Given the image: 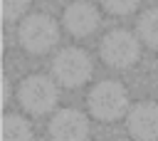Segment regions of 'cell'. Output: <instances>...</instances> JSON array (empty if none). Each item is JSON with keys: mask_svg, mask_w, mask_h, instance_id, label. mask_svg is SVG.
<instances>
[{"mask_svg": "<svg viewBox=\"0 0 158 141\" xmlns=\"http://www.w3.org/2000/svg\"><path fill=\"white\" fill-rule=\"evenodd\" d=\"M17 40L30 54H44L59 42V25L44 12H32L20 22Z\"/></svg>", "mask_w": 158, "mask_h": 141, "instance_id": "1", "label": "cell"}, {"mask_svg": "<svg viewBox=\"0 0 158 141\" xmlns=\"http://www.w3.org/2000/svg\"><path fill=\"white\" fill-rule=\"evenodd\" d=\"M86 104H89V111L99 121H116L128 109V92L121 82L104 79V82L91 87V92L86 96Z\"/></svg>", "mask_w": 158, "mask_h": 141, "instance_id": "2", "label": "cell"}, {"mask_svg": "<svg viewBox=\"0 0 158 141\" xmlns=\"http://www.w3.org/2000/svg\"><path fill=\"white\" fill-rule=\"evenodd\" d=\"M99 52H101V59L109 67L128 69L141 57V42L128 30H111V32L104 35V40L99 45Z\"/></svg>", "mask_w": 158, "mask_h": 141, "instance_id": "3", "label": "cell"}, {"mask_svg": "<svg viewBox=\"0 0 158 141\" xmlns=\"http://www.w3.org/2000/svg\"><path fill=\"white\" fill-rule=\"evenodd\" d=\"M52 74L62 87H81L91 77V59L79 47H64L52 59Z\"/></svg>", "mask_w": 158, "mask_h": 141, "instance_id": "4", "label": "cell"}, {"mask_svg": "<svg viewBox=\"0 0 158 141\" xmlns=\"http://www.w3.org/2000/svg\"><path fill=\"white\" fill-rule=\"evenodd\" d=\"M20 104L30 114H47L57 104V84L44 74H30L20 84Z\"/></svg>", "mask_w": 158, "mask_h": 141, "instance_id": "5", "label": "cell"}, {"mask_svg": "<svg viewBox=\"0 0 158 141\" xmlns=\"http://www.w3.org/2000/svg\"><path fill=\"white\" fill-rule=\"evenodd\" d=\"M52 141H86L89 119L77 109H59L49 121Z\"/></svg>", "mask_w": 158, "mask_h": 141, "instance_id": "6", "label": "cell"}, {"mask_svg": "<svg viewBox=\"0 0 158 141\" xmlns=\"http://www.w3.org/2000/svg\"><path fill=\"white\" fill-rule=\"evenodd\" d=\"M128 134L136 141H158V104L138 101L128 111Z\"/></svg>", "mask_w": 158, "mask_h": 141, "instance_id": "7", "label": "cell"}, {"mask_svg": "<svg viewBox=\"0 0 158 141\" xmlns=\"http://www.w3.org/2000/svg\"><path fill=\"white\" fill-rule=\"evenodd\" d=\"M62 25L69 35L74 37H86L99 27V10L91 2L77 0L72 5H67L64 15H62Z\"/></svg>", "mask_w": 158, "mask_h": 141, "instance_id": "8", "label": "cell"}, {"mask_svg": "<svg viewBox=\"0 0 158 141\" xmlns=\"http://www.w3.org/2000/svg\"><path fill=\"white\" fill-rule=\"evenodd\" d=\"M2 141H32V124L20 114L2 116Z\"/></svg>", "mask_w": 158, "mask_h": 141, "instance_id": "9", "label": "cell"}, {"mask_svg": "<svg viewBox=\"0 0 158 141\" xmlns=\"http://www.w3.org/2000/svg\"><path fill=\"white\" fill-rule=\"evenodd\" d=\"M136 30H138L136 37H138L146 47L158 49V7H148V10H143L141 17H138Z\"/></svg>", "mask_w": 158, "mask_h": 141, "instance_id": "10", "label": "cell"}, {"mask_svg": "<svg viewBox=\"0 0 158 141\" xmlns=\"http://www.w3.org/2000/svg\"><path fill=\"white\" fill-rule=\"evenodd\" d=\"M30 7V0H2V17L5 22H12V20H20Z\"/></svg>", "mask_w": 158, "mask_h": 141, "instance_id": "11", "label": "cell"}, {"mask_svg": "<svg viewBox=\"0 0 158 141\" xmlns=\"http://www.w3.org/2000/svg\"><path fill=\"white\" fill-rule=\"evenodd\" d=\"M141 0H101V7L111 15H131Z\"/></svg>", "mask_w": 158, "mask_h": 141, "instance_id": "12", "label": "cell"}]
</instances>
